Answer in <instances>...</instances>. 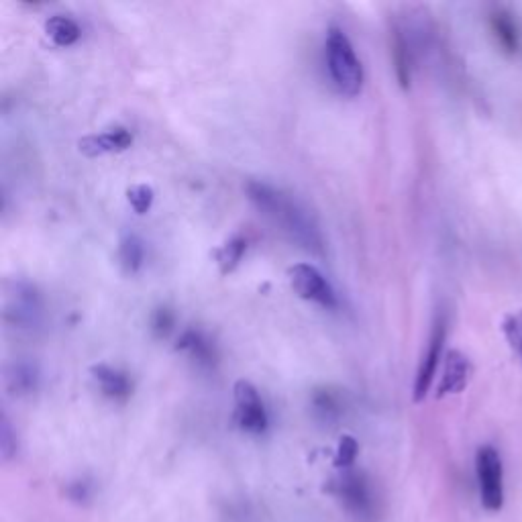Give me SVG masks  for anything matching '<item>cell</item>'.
<instances>
[{
    "instance_id": "obj_4",
    "label": "cell",
    "mask_w": 522,
    "mask_h": 522,
    "mask_svg": "<svg viewBox=\"0 0 522 522\" xmlns=\"http://www.w3.org/2000/svg\"><path fill=\"white\" fill-rule=\"evenodd\" d=\"M290 286L292 290L308 302L321 304L323 308H335L337 306V294L331 286V282L310 264H296L288 270Z\"/></svg>"
},
{
    "instance_id": "obj_3",
    "label": "cell",
    "mask_w": 522,
    "mask_h": 522,
    "mask_svg": "<svg viewBox=\"0 0 522 522\" xmlns=\"http://www.w3.org/2000/svg\"><path fill=\"white\" fill-rule=\"evenodd\" d=\"M476 472L480 498L486 510L498 512L504 506V469L500 453L492 445H484L476 455Z\"/></svg>"
},
{
    "instance_id": "obj_18",
    "label": "cell",
    "mask_w": 522,
    "mask_h": 522,
    "mask_svg": "<svg viewBox=\"0 0 522 522\" xmlns=\"http://www.w3.org/2000/svg\"><path fill=\"white\" fill-rule=\"evenodd\" d=\"M9 384H11V390H15L19 394H27V392L35 390L37 372H35L33 365L17 363L15 368L9 372Z\"/></svg>"
},
{
    "instance_id": "obj_13",
    "label": "cell",
    "mask_w": 522,
    "mask_h": 522,
    "mask_svg": "<svg viewBox=\"0 0 522 522\" xmlns=\"http://www.w3.org/2000/svg\"><path fill=\"white\" fill-rule=\"evenodd\" d=\"M178 349L186 351L200 365H213L217 357L213 343L198 331H186L178 341Z\"/></svg>"
},
{
    "instance_id": "obj_12",
    "label": "cell",
    "mask_w": 522,
    "mask_h": 522,
    "mask_svg": "<svg viewBox=\"0 0 522 522\" xmlns=\"http://www.w3.org/2000/svg\"><path fill=\"white\" fill-rule=\"evenodd\" d=\"M45 33H47V37L51 41H54V45H58V47H70L82 35L78 23L74 19H70V17H64V15L49 17L45 21Z\"/></svg>"
},
{
    "instance_id": "obj_16",
    "label": "cell",
    "mask_w": 522,
    "mask_h": 522,
    "mask_svg": "<svg viewBox=\"0 0 522 522\" xmlns=\"http://www.w3.org/2000/svg\"><path fill=\"white\" fill-rule=\"evenodd\" d=\"M392 58H394V68H396V78L402 88L410 86V49L408 41L400 31H394V41H392Z\"/></svg>"
},
{
    "instance_id": "obj_15",
    "label": "cell",
    "mask_w": 522,
    "mask_h": 522,
    "mask_svg": "<svg viewBox=\"0 0 522 522\" xmlns=\"http://www.w3.org/2000/svg\"><path fill=\"white\" fill-rule=\"evenodd\" d=\"M247 251V239L243 237H233L225 245H221L215 251V261L221 268V274H231L239 264Z\"/></svg>"
},
{
    "instance_id": "obj_9",
    "label": "cell",
    "mask_w": 522,
    "mask_h": 522,
    "mask_svg": "<svg viewBox=\"0 0 522 522\" xmlns=\"http://www.w3.org/2000/svg\"><path fill=\"white\" fill-rule=\"evenodd\" d=\"M90 374H92L94 384L102 392V396H107L111 400L123 402L133 392V386H131V380L127 378V374L119 372L117 368H111V365H107V363L92 365Z\"/></svg>"
},
{
    "instance_id": "obj_11",
    "label": "cell",
    "mask_w": 522,
    "mask_h": 522,
    "mask_svg": "<svg viewBox=\"0 0 522 522\" xmlns=\"http://www.w3.org/2000/svg\"><path fill=\"white\" fill-rule=\"evenodd\" d=\"M490 29L496 37V43L506 51V54L514 56L520 51V29L512 15L504 9H498L490 15Z\"/></svg>"
},
{
    "instance_id": "obj_8",
    "label": "cell",
    "mask_w": 522,
    "mask_h": 522,
    "mask_svg": "<svg viewBox=\"0 0 522 522\" xmlns=\"http://www.w3.org/2000/svg\"><path fill=\"white\" fill-rule=\"evenodd\" d=\"M131 143H133V135L125 127H115L104 133H96L80 139L78 147L84 155H88V158H96V155H104V153L125 151L131 147Z\"/></svg>"
},
{
    "instance_id": "obj_14",
    "label": "cell",
    "mask_w": 522,
    "mask_h": 522,
    "mask_svg": "<svg viewBox=\"0 0 522 522\" xmlns=\"http://www.w3.org/2000/svg\"><path fill=\"white\" fill-rule=\"evenodd\" d=\"M145 247L135 233H125L119 243V261L125 274H137L143 266Z\"/></svg>"
},
{
    "instance_id": "obj_22",
    "label": "cell",
    "mask_w": 522,
    "mask_h": 522,
    "mask_svg": "<svg viewBox=\"0 0 522 522\" xmlns=\"http://www.w3.org/2000/svg\"><path fill=\"white\" fill-rule=\"evenodd\" d=\"M357 455V443L353 437H343L339 443V453H337V465H351Z\"/></svg>"
},
{
    "instance_id": "obj_5",
    "label": "cell",
    "mask_w": 522,
    "mask_h": 522,
    "mask_svg": "<svg viewBox=\"0 0 522 522\" xmlns=\"http://www.w3.org/2000/svg\"><path fill=\"white\" fill-rule=\"evenodd\" d=\"M235 416L237 423L243 431L251 435H261L268 429V410L261 400L257 388L249 380H237L235 382Z\"/></svg>"
},
{
    "instance_id": "obj_6",
    "label": "cell",
    "mask_w": 522,
    "mask_h": 522,
    "mask_svg": "<svg viewBox=\"0 0 522 522\" xmlns=\"http://www.w3.org/2000/svg\"><path fill=\"white\" fill-rule=\"evenodd\" d=\"M445 339H447V321H445L443 317H439L437 323H435V327H433V333H431L427 351H425V355H423V359H421L419 372H416V380H414V402L425 400V396L429 394V390H431V386H433V380H435V376H437L439 363H441Z\"/></svg>"
},
{
    "instance_id": "obj_10",
    "label": "cell",
    "mask_w": 522,
    "mask_h": 522,
    "mask_svg": "<svg viewBox=\"0 0 522 522\" xmlns=\"http://www.w3.org/2000/svg\"><path fill=\"white\" fill-rule=\"evenodd\" d=\"M39 312H41V304L35 290L29 286H17L13 302H9L7 306V319L13 317L15 325L27 329L39 323Z\"/></svg>"
},
{
    "instance_id": "obj_17",
    "label": "cell",
    "mask_w": 522,
    "mask_h": 522,
    "mask_svg": "<svg viewBox=\"0 0 522 522\" xmlns=\"http://www.w3.org/2000/svg\"><path fill=\"white\" fill-rule=\"evenodd\" d=\"M502 333L510 345V349L514 351V355L520 359L522 363V310L510 312V315L504 317L502 321Z\"/></svg>"
},
{
    "instance_id": "obj_20",
    "label": "cell",
    "mask_w": 522,
    "mask_h": 522,
    "mask_svg": "<svg viewBox=\"0 0 522 522\" xmlns=\"http://www.w3.org/2000/svg\"><path fill=\"white\" fill-rule=\"evenodd\" d=\"M312 402H315V408L325 416H335L341 412V396L331 392L329 388L317 390V394L312 396Z\"/></svg>"
},
{
    "instance_id": "obj_7",
    "label": "cell",
    "mask_w": 522,
    "mask_h": 522,
    "mask_svg": "<svg viewBox=\"0 0 522 522\" xmlns=\"http://www.w3.org/2000/svg\"><path fill=\"white\" fill-rule=\"evenodd\" d=\"M472 374H474V365L465 353H461L459 349L447 351L445 361H443L441 380L437 386V398L463 392L465 386L469 384V380H472Z\"/></svg>"
},
{
    "instance_id": "obj_19",
    "label": "cell",
    "mask_w": 522,
    "mask_h": 522,
    "mask_svg": "<svg viewBox=\"0 0 522 522\" xmlns=\"http://www.w3.org/2000/svg\"><path fill=\"white\" fill-rule=\"evenodd\" d=\"M127 198H129V204L133 206V211H135L137 215H145V213H149V208H151V204H153L155 194H153V188H151V186H147V184H137V186L129 188Z\"/></svg>"
},
{
    "instance_id": "obj_1",
    "label": "cell",
    "mask_w": 522,
    "mask_h": 522,
    "mask_svg": "<svg viewBox=\"0 0 522 522\" xmlns=\"http://www.w3.org/2000/svg\"><path fill=\"white\" fill-rule=\"evenodd\" d=\"M245 190L249 200L259 211L274 225H278L294 243L315 255H325V237L315 217H312L296 198L268 182L259 180L247 182Z\"/></svg>"
},
{
    "instance_id": "obj_21",
    "label": "cell",
    "mask_w": 522,
    "mask_h": 522,
    "mask_svg": "<svg viewBox=\"0 0 522 522\" xmlns=\"http://www.w3.org/2000/svg\"><path fill=\"white\" fill-rule=\"evenodd\" d=\"M174 312L170 310V308H166V306H162V308H158L153 312V317H151V329H153V333L158 335V337H166L170 331H172V327H174Z\"/></svg>"
},
{
    "instance_id": "obj_2",
    "label": "cell",
    "mask_w": 522,
    "mask_h": 522,
    "mask_svg": "<svg viewBox=\"0 0 522 522\" xmlns=\"http://www.w3.org/2000/svg\"><path fill=\"white\" fill-rule=\"evenodd\" d=\"M331 78L341 94L357 96L363 86V68L343 29L331 27L325 41Z\"/></svg>"
}]
</instances>
